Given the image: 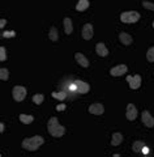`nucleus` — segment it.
<instances>
[{
	"mask_svg": "<svg viewBox=\"0 0 154 157\" xmlns=\"http://www.w3.org/2000/svg\"><path fill=\"white\" fill-rule=\"evenodd\" d=\"M74 58H76V62L80 66L89 67V60H88V58L85 55H82V54H80V52H76V54H74Z\"/></svg>",
	"mask_w": 154,
	"mask_h": 157,
	"instance_id": "obj_12",
	"label": "nucleus"
},
{
	"mask_svg": "<svg viewBox=\"0 0 154 157\" xmlns=\"http://www.w3.org/2000/svg\"><path fill=\"white\" fill-rule=\"evenodd\" d=\"M142 7L146 8V9H150V11H154V3H152V2H146V0H144Z\"/></svg>",
	"mask_w": 154,
	"mask_h": 157,
	"instance_id": "obj_26",
	"label": "nucleus"
},
{
	"mask_svg": "<svg viewBox=\"0 0 154 157\" xmlns=\"http://www.w3.org/2000/svg\"><path fill=\"white\" fill-rule=\"evenodd\" d=\"M128 71V68H127V66L126 64H119V66H115L114 68H111V75L112 76H122V75H124Z\"/></svg>",
	"mask_w": 154,
	"mask_h": 157,
	"instance_id": "obj_11",
	"label": "nucleus"
},
{
	"mask_svg": "<svg viewBox=\"0 0 154 157\" xmlns=\"http://www.w3.org/2000/svg\"><path fill=\"white\" fill-rule=\"evenodd\" d=\"M119 39H120V42L123 43V45H126V46L131 45V43L133 42V38L128 33H124V32H122L120 34H119Z\"/></svg>",
	"mask_w": 154,
	"mask_h": 157,
	"instance_id": "obj_13",
	"label": "nucleus"
},
{
	"mask_svg": "<svg viewBox=\"0 0 154 157\" xmlns=\"http://www.w3.org/2000/svg\"><path fill=\"white\" fill-rule=\"evenodd\" d=\"M153 26H154V22H153Z\"/></svg>",
	"mask_w": 154,
	"mask_h": 157,
	"instance_id": "obj_31",
	"label": "nucleus"
},
{
	"mask_svg": "<svg viewBox=\"0 0 154 157\" xmlns=\"http://www.w3.org/2000/svg\"><path fill=\"white\" fill-rule=\"evenodd\" d=\"M64 30H66V34H72L73 32V26H72V20L67 17V18H64Z\"/></svg>",
	"mask_w": 154,
	"mask_h": 157,
	"instance_id": "obj_16",
	"label": "nucleus"
},
{
	"mask_svg": "<svg viewBox=\"0 0 154 157\" xmlns=\"http://www.w3.org/2000/svg\"><path fill=\"white\" fill-rule=\"evenodd\" d=\"M126 117L128 121H135L136 117H137V109L133 104H128L127 106V113H126Z\"/></svg>",
	"mask_w": 154,
	"mask_h": 157,
	"instance_id": "obj_8",
	"label": "nucleus"
},
{
	"mask_svg": "<svg viewBox=\"0 0 154 157\" xmlns=\"http://www.w3.org/2000/svg\"><path fill=\"white\" fill-rule=\"evenodd\" d=\"M20 121H21L24 124H30L32 122L34 121V118H33V115H26V114H21V115H20Z\"/></svg>",
	"mask_w": 154,
	"mask_h": 157,
	"instance_id": "obj_19",
	"label": "nucleus"
},
{
	"mask_svg": "<svg viewBox=\"0 0 154 157\" xmlns=\"http://www.w3.org/2000/svg\"><path fill=\"white\" fill-rule=\"evenodd\" d=\"M141 121H142V123L145 124L146 127H153V126H154V118L152 117V114H150V113H149L148 110L142 111Z\"/></svg>",
	"mask_w": 154,
	"mask_h": 157,
	"instance_id": "obj_6",
	"label": "nucleus"
},
{
	"mask_svg": "<svg viewBox=\"0 0 154 157\" xmlns=\"http://www.w3.org/2000/svg\"><path fill=\"white\" fill-rule=\"evenodd\" d=\"M88 8H89V2L88 0H80V2L77 3V6H76V9L77 11H80V12L85 11V9H88Z\"/></svg>",
	"mask_w": 154,
	"mask_h": 157,
	"instance_id": "obj_17",
	"label": "nucleus"
},
{
	"mask_svg": "<svg viewBox=\"0 0 154 157\" xmlns=\"http://www.w3.org/2000/svg\"><path fill=\"white\" fill-rule=\"evenodd\" d=\"M142 148H144V143L140 140L135 141V144H133V151L137 152V153H140V152H142Z\"/></svg>",
	"mask_w": 154,
	"mask_h": 157,
	"instance_id": "obj_21",
	"label": "nucleus"
},
{
	"mask_svg": "<svg viewBox=\"0 0 154 157\" xmlns=\"http://www.w3.org/2000/svg\"><path fill=\"white\" fill-rule=\"evenodd\" d=\"M2 37H3V38H12V37H16V32H13V30L3 32V33H2Z\"/></svg>",
	"mask_w": 154,
	"mask_h": 157,
	"instance_id": "obj_25",
	"label": "nucleus"
},
{
	"mask_svg": "<svg viewBox=\"0 0 154 157\" xmlns=\"http://www.w3.org/2000/svg\"><path fill=\"white\" fill-rule=\"evenodd\" d=\"M120 20L126 24H133L137 22L140 20V13L136 11H128V12H123L120 14Z\"/></svg>",
	"mask_w": 154,
	"mask_h": 157,
	"instance_id": "obj_3",
	"label": "nucleus"
},
{
	"mask_svg": "<svg viewBox=\"0 0 154 157\" xmlns=\"http://www.w3.org/2000/svg\"><path fill=\"white\" fill-rule=\"evenodd\" d=\"M146 58L150 63H154V47H150L146 52Z\"/></svg>",
	"mask_w": 154,
	"mask_h": 157,
	"instance_id": "obj_24",
	"label": "nucleus"
},
{
	"mask_svg": "<svg viewBox=\"0 0 154 157\" xmlns=\"http://www.w3.org/2000/svg\"><path fill=\"white\" fill-rule=\"evenodd\" d=\"M44 143L43 137L42 136H33V137H28L22 141V148L30 151V152H34L37 151L39 147Z\"/></svg>",
	"mask_w": 154,
	"mask_h": 157,
	"instance_id": "obj_2",
	"label": "nucleus"
},
{
	"mask_svg": "<svg viewBox=\"0 0 154 157\" xmlns=\"http://www.w3.org/2000/svg\"><path fill=\"white\" fill-rule=\"evenodd\" d=\"M52 97L54 98H58V100H60V101H63L64 98L67 97V92L66 90H63V92H59V93H52Z\"/></svg>",
	"mask_w": 154,
	"mask_h": 157,
	"instance_id": "obj_22",
	"label": "nucleus"
},
{
	"mask_svg": "<svg viewBox=\"0 0 154 157\" xmlns=\"http://www.w3.org/2000/svg\"><path fill=\"white\" fill-rule=\"evenodd\" d=\"M47 127H48L50 135L54 136V137H60V136H63L64 134H66V127L62 126V124H59L58 118H55V117L50 118Z\"/></svg>",
	"mask_w": 154,
	"mask_h": 157,
	"instance_id": "obj_1",
	"label": "nucleus"
},
{
	"mask_svg": "<svg viewBox=\"0 0 154 157\" xmlns=\"http://www.w3.org/2000/svg\"><path fill=\"white\" fill-rule=\"evenodd\" d=\"M6 24H7V21H6V20H4V18H2V20H0V28H4V26H6Z\"/></svg>",
	"mask_w": 154,
	"mask_h": 157,
	"instance_id": "obj_28",
	"label": "nucleus"
},
{
	"mask_svg": "<svg viewBox=\"0 0 154 157\" xmlns=\"http://www.w3.org/2000/svg\"><path fill=\"white\" fill-rule=\"evenodd\" d=\"M127 81H128V84H130V88L133 90H136L140 88L141 85V76L140 75H135V76H127Z\"/></svg>",
	"mask_w": 154,
	"mask_h": 157,
	"instance_id": "obj_5",
	"label": "nucleus"
},
{
	"mask_svg": "<svg viewBox=\"0 0 154 157\" xmlns=\"http://www.w3.org/2000/svg\"><path fill=\"white\" fill-rule=\"evenodd\" d=\"M12 96H13V100L16 102H21V101H24V98L26 97V89H25L24 86L16 85L12 90Z\"/></svg>",
	"mask_w": 154,
	"mask_h": 157,
	"instance_id": "obj_4",
	"label": "nucleus"
},
{
	"mask_svg": "<svg viewBox=\"0 0 154 157\" xmlns=\"http://www.w3.org/2000/svg\"><path fill=\"white\" fill-rule=\"evenodd\" d=\"M0 60L6 62L7 60V52H6V47H0Z\"/></svg>",
	"mask_w": 154,
	"mask_h": 157,
	"instance_id": "obj_27",
	"label": "nucleus"
},
{
	"mask_svg": "<svg viewBox=\"0 0 154 157\" xmlns=\"http://www.w3.org/2000/svg\"><path fill=\"white\" fill-rule=\"evenodd\" d=\"M63 109H66V105H63V104H62V105H58V107H56L58 111H62Z\"/></svg>",
	"mask_w": 154,
	"mask_h": 157,
	"instance_id": "obj_29",
	"label": "nucleus"
},
{
	"mask_svg": "<svg viewBox=\"0 0 154 157\" xmlns=\"http://www.w3.org/2000/svg\"><path fill=\"white\" fill-rule=\"evenodd\" d=\"M48 37H50V39H51L52 42H56L58 39H59V34H58V30H56V28H55V26H52L51 29H50Z\"/></svg>",
	"mask_w": 154,
	"mask_h": 157,
	"instance_id": "obj_18",
	"label": "nucleus"
},
{
	"mask_svg": "<svg viewBox=\"0 0 154 157\" xmlns=\"http://www.w3.org/2000/svg\"><path fill=\"white\" fill-rule=\"evenodd\" d=\"M93 34H94L93 25H92V24H85L84 28H82V37H84V39H86V41H90V39L93 38Z\"/></svg>",
	"mask_w": 154,
	"mask_h": 157,
	"instance_id": "obj_7",
	"label": "nucleus"
},
{
	"mask_svg": "<svg viewBox=\"0 0 154 157\" xmlns=\"http://www.w3.org/2000/svg\"><path fill=\"white\" fill-rule=\"evenodd\" d=\"M43 100H44L43 94H34L33 96V101H34V104H37V105H41Z\"/></svg>",
	"mask_w": 154,
	"mask_h": 157,
	"instance_id": "obj_23",
	"label": "nucleus"
},
{
	"mask_svg": "<svg viewBox=\"0 0 154 157\" xmlns=\"http://www.w3.org/2000/svg\"><path fill=\"white\" fill-rule=\"evenodd\" d=\"M123 141V135L120 134V132H115V134L112 135V141H111V145L114 147H118L120 145Z\"/></svg>",
	"mask_w": 154,
	"mask_h": 157,
	"instance_id": "obj_15",
	"label": "nucleus"
},
{
	"mask_svg": "<svg viewBox=\"0 0 154 157\" xmlns=\"http://www.w3.org/2000/svg\"><path fill=\"white\" fill-rule=\"evenodd\" d=\"M73 85H74V88L77 89V92L82 93V94H85V93H88V92H89V89H90V86H89V84H88V82H85V81H74V82H73Z\"/></svg>",
	"mask_w": 154,
	"mask_h": 157,
	"instance_id": "obj_9",
	"label": "nucleus"
},
{
	"mask_svg": "<svg viewBox=\"0 0 154 157\" xmlns=\"http://www.w3.org/2000/svg\"><path fill=\"white\" fill-rule=\"evenodd\" d=\"M4 128H6V126H4V123L0 124V132H4Z\"/></svg>",
	"mask_w": 154,
	"mask_h": 157,
	"instance_id": "obj_30",
	"label": "nucleus"
},
{
	"mask_svg": "<svg viewBox=\"0 0 154 157\" xmlns=\"http://www.w3.org/2000/svg\"><path fill=\"white\" fill-rule=\"evenodd\" d=\"M0 78H2L3 81H7L9 78V71L7 68H0Z\"/></svg>",
	"mask_w": 154,
	"mask_h": 157,
	"instance_id": "obj_20",
	"label": "nucleus"
},
{
	"mask_svg": "<svg viewBox=\"0 0 154 157\" xmlns=\"http://www.w3.org/2000/svg\"><path fill=\"white\" fill-rule=\"evenodd\" d=\"M96 51L99 56H107L108 55V50L106 48L105 43H97L96 45Z\"/></svg>",
	"mask_w": 154,
	"mask_h": 157,
	"instance_id": "obj_14",
	"label": "nucleus"
},
{
	"mask_svg": "<svg viewBox=\"0 0 154 157\" xmlns=\"http://www.w3.org/2000/svg\"><path fill=\"white\" fill-rule=\"evenodd\" d=\"M89 113L94 115H101L105 113V107H103L102 104H93L89 106Z\"/></svg>",
	"mask_w": 154,
	"mask_h": 157,
	"instance_id": "obj_10",
	"label": "nucleus"
}]
</instances>
